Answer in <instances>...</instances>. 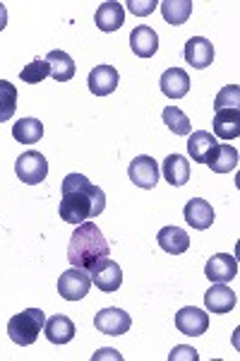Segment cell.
<instances>
[{
    "instance_id": "1",
    "label": "cell",
    "mask_w": 240,
    "mask_h": 361,
    "mask_svg": "<svg viewBox=\"0 0 240 361\" xmlns=\"http://www.w3.org/2000/svg\"><path fill=\"white\" fill-rule=\"evenodd\" d=\"M63 200H61V219L68 224H82L94 219L106 209V193L94 185L82 173H68L63 178Z\"/></svg>"
},
{
    "instance_id": "2",
    "label": "cell",
    "mask_w": 240,
    "mask_h": 361,
    "mask_svg": "<svg viewBox=\"0 0 240 361\" xmlns=\"http://www.w3.org/2000/svg\"><path fill=\"white\" fill-rule=\"evenodd\" d=\"M110 248L108 241L103 238L101 229L94 222H82L77 224L75 234L70 236V246H68V260L72 267L89 272L94 265L101 263L103 258H108Z\"/></svg>"
},
{
    "instance_id": "3",
    "label": "cell",
    "mask_w": 240,
    "mask_h": 361,
    "mask_svg": "<svg viewBox=\"0 0 240 361\" xmlns=\"http://www.w3.org/2000/svg\"><path fill=\"white\" fill-rule=\"evenodd\" d=\"M46 325V316L41 308H27V311L17 313L8 320V335L15 345L20 347H29L37 342L39 333Z\"/></svg>"
},
{
    "instance_id": "4",
    "label": "cell",
    "mask_w": 240,
    "mask_h": 361,
    "mask_svg": "<svg viewBox=\"0 0 240 361\" xmlns=\"http://www.w3.org/2000/svg\"><path fill=\"white\" fill-rule=\"evenodd\" d=\"M91 287V277L87 275V270H80V267H70V270L63 272L58 277V294L68 301H80L89 294Z\"/></svg>"
},
{
    "instance_id": "5",
    "label": "cell",
    "mask_w": 240,
    "mask_h": 361,
    "mask_svg": "<svg viewBox=\"0 0 240 361\" xmlns=\"http://www.w3.org/2000/svg\"><path fill=\"white\" fill-rule=\"evenodd\" d=\"M15 171L20 180H25L27 185H37L49 176V161H46V157L41 152H25L17 157Z\"/></svg>"
},
{
    "instance_id": "6",
    "label": "cell",
    "mask_w": 240,
    "mask_h": 361,
    "mask_svg": "<svg viewBox=\"0 0 240 361\" xmlns=\"http://www.w3.org/2000/svg\"><path fill=\"white\" fill-rule=\"evenodd\" d=\"M89 277H91V282L96 284L101 292H106V294L118 292L120 284H122L120 265L115 263V260H110V258H103L101 263L94 265L91 270H89Z\"/></svg>"
},
{
    "instance_id": "7",
    "label": "cell",
    "mask_w": 240,
    "mask_h": 361,
    "mask_svg": "<svg viewBox=\"0 0 240 361\" xmlns=\"http://www.w3.org/2000/svg\"><path fill=\"white\" fill-rule=\"evenodd\" d=\"M94 325H96L99 333L110 335V337H118L125 335L132 325V318L127 316L122 308H103L94 316Z\"/></svg>"
},
{
    "instance_id": "8",
    "label": "cell",
    "mask_w": 240,
    "mask_h": 361,
    "mask_svg": "<svg viewBox=\"0 0 240 361\" xmlns=\"http://www.w3.org/2000/svg\"><path fill=\"white\" fill-rule=\"evenodd\" d=\"M236 275H238V260H236V255H231V253H216L207 260V265H204V277L214 284L216 282L226 284V282H231V279H236Z\"/></svg>"
},
{
    "instance_id": "9",
    "label": "cell",
    "mask_w": 240,
    "mask_h": 361,
    "mask_svg": "<svg viewBox=\"0 0 240 361\" xmlns=\"http://www.w3.org/2000/svg\"><path fill=\"white\" fill-rule=\"evenodd\" d=\"M127 173H130V180L137 185V188L151 190V188H156V183H159V164H156V161L147 154L134 157V159L130 161Z\"/></svg>"
},
{
    "instance_id": "10",
    "label": "cell",
    "mask_w": 240,
    "mask_h": 361,
    "mask_svg": "<svg viewBox=\"0 0 240 361\" xmlns=\"http://www.w3.org/2000/svg\"><path fill=\"white\" fill-rule=\"evenodd\" d=\"M175 328L183 335L200 337L209 330V316L195 306H185V308H180L178 316H175Z\"/></svg>"
},
{
    "instance_id": "11",
    "label": "cell",
    "mask_w": 240,
    "mask_h": 361,
    "mask_svg": "<svg viewBox=\"0 0 240 361\" xmlns=\"http://www.w3.org/2000/svg\"><path fill=\"white\" fill-rule=\"evenodd\" d=\"M118 82H120V75L113 66H96L89 73V90L96 97L113 94Z\"/></svg>"
},
{
    "instance_id": "12",
    "label": "cell",
    "mask_w": 240,
    "mask_h": 361,
    "mask_svg": "<svg viewBox=\"0 0 240 361\" xmlns=\"http://www.w3.org/2000/svg\"><path fill=\"white\" fill-rule=\"evenodd\" d=\"M185 61L190 63L192 68L204 70L214 63V46L209 39L204 37H192L190 42L185 44Z\"/></svg>"
},
{
    "instance_id": "13",
    "label": "cell",
    "mask_w": 240,
    "mask_h": 361,
    "mask_svg": "<svg viewBox=\"0 0 240 361\" xmlns=\"http://www.w3.org/2000/svg\"><path fill=\"white\" fill-rule=\"evenodd\" d=\"M183 214H185V222L190 224L192 229L204 231L214 224V209L207 200H202V197H192V200H187Z\"/></svg>"
},
{
    "instance_id": "14",
    "label": "cell",
    "mask_w": 240,
    "mask_h": 361,
    "mask_svg": "<svg viewBox=\"0 0 240 361\" xmlns=\"http://www.w3.org/2000/svg\"><path fill=\"white\" fill-rule=\"evenodd\" d=\"M94 22L101 32H118L125 22V8L115 0H108V3H101L96 8V15H94Z\"/></svg>"
},
{
    "instance_id": "15",
    "label": "cell",
    "mask_w": 240,
    "mask_h": 361,
    "mask_svg": "<svg viewBox=\"0 0 240 361\" xmlns=\"http://www.w3.org/2000/svg\"><path fill=\"white\" fill-rule=\"evenodd\" d=\"M130 49L134 51V56L151 58L159 51V37H156V32L151 27L139 25V27H134L130 34Z\"/></svg>"
},
{
    "instance_id": "16",
    "label": "cell",
    "mask_w": 240,
    "mask_h": 361,
    "mask_svg": "<svg viewBox=\"0 0 240 361\" xmlns=\"http://www.w3.org/2000/svg\"><path fill=\"white\" fill-rule=\"evenodd\" d=\"M236 304H238L236 292L228 289L226 284L216 282L214 287L204 294V306H207V311H212V313H231L233 308H236Z\"/></svg>"
},
{
    "instance_id": "17",
    "label": "cell",
    "mask_w": 240,
    "mask_h": 361,
    "mask_svg": "<svg viewBox=\"0 0 240 361\" xmlns=\"http://www.w3.org/2000/svg\"><path fill=\"white\" fill-rule=\"evenodd\" d=\"M161 92L168 99H183L190 92V78L183 68H168L159 80Z\"/></svg>"
},
{
    "instance_id": "18",
    "label": "cell",
    "mask_w": 240,
    "mask_h": 361,
    "mask_svg": "<svg viewBox=\"0 0 240 361\" xmlns=\"http://www.w3.org/2000/svg\"><path fill=\"white\" fill-rule=\"evenodd\" d=\"M240 135V109H219L214 114V137L236 140Z\"/></svg>"
},
{
    "instance_id": "19",
    "label": "cell",
    "mask_w": 240,
    "mask_h": 361,
    "mask_svg": "<svg viewBox=\"0 0 240 361\" xmlns=\"http://www.w3.org/2000/svg\"><path fill=\"white\" fill-rule=\"evenodd\" d=\"M238 161L240 157L233 145H216L207 157V164L212 166L214 173H231L238 166Z\"/></svg>"
},
{
    "instance_id": "20",
    "label": "cell",
    "mask_w": 240,
    "mask_h": 361,
    "mask_svg": "<svg viewBox=\"0 0 240 361\" xmlns=\"http://www.w3.org/2000/svg\"><path fill=\"white\" fill-rule=\"evenodd\" d=\"M44 333L49 337V342H53V345H68L75 337V323L68 316H63V313H56L53 318L46 320Z\"/></svg>"
},
{
    "instance_id": "21",
    "label": "cell",
    "mask_w": 240,
    "mask_h": 361,
    "mask_svg": "<svg viewBox=\"0 0 240 361\" xmlns=\"http://www.w3.org/2000/svg\"><path fill=\"white\" fill-rule=\"evenodd\" d=\"M156 241H159V246L171 255H180L190 248V236H187V231L180 229V226H163L159 231V236H156Z\"/></svg>"
},
{
    "instance_id": "22",
    "label": "cell",
    "mask_w": 240,
    "mask_h": 361,
    "mask_svg": "<svg viewBox=\"0 0 240 361\" xmlns=\"http://www.w3.org/2000/svg\"><path fill=\"white\" fill-rule=\"evenodd\" d=\"M163 178L171 185H185L190 180V161L185 159L183 154H168L163 159Z\"/></svg>"
},
{
    "instance_id": "23",
    "label": "cell",
    "mask_w": 240,
    "mask_h": 361,
    "mask_svg": "<svg viewBox=\"0 0 240 361\" xmlns=\"http://www.w3.org/2000/svg\"><path fill=\"white\" fill-rule=\"evenodd\" d=\"M216 145L219 142H216V137L212 135V133L195 130L190 135V140H187V152H190L192 161H197V164H207V157Z\"/></svg>"
},
{
    "instance_id": "24",
    "label": "cell",
    "mask_w": 240,
    "mask_h": 361,
    "mask_svg": "<svg viewBox=\"0 0 240 361\" xmlns=\"http://www.w3.org/2000/svg\"><path fill=\"white\" fill-rule=\"evenodd\" d=\"M46 63L51 68V78L58 80V82H68V80L75 78V61L65 51H51L46 56Z\"/></svg>"
},
{
    "instance_id": "25",
    "label": "cell",
    "mask_w": 240,
    "mask_h": 361,
    "mask_svg": "<svg viewBox=\"0 0 240 361\" xmlns=\"http://www.w3.org/2000/svg\"><path fill=\"white\" fill-rule=\"evenodd\" d=\"M161 13H163V20L173 27H180L190 20L192 15V0H163L159 5Z\"/></svg>"
},
{
    "instance_id": "26",
    "label": "cell",
    "mask_w": 240,
    "mask_h": 361,
    "mask_svg": "<svg viewBox=\"0 0 240 361\" xmlns=\"http://www.w3.org/2000/svg\"><path fill=\"white\" fill-rule=\"evenodd\" d=\"M13 137L22 145H34L44 137V123L39 118H20L13 126Z\"/></svg>"
},
{
    "instance_id": "27",
    "label": "cell",
    "mask_w": 240,
    "mask_h": 361,
    "mask_svg": "<svg viewBox=\"0 0 240 361\" xmlns=\"http://www.w3.org/2000/svg\"><path fill=\"white\" fill-rule=\"evenodd\" d=\"M17 111V87L8 80H0V123L10 121Z\"/></svg>"
},
{
    "instance_id": "28",
    "label": "cell",
    "mask_w": 240,
    "mask_h": 361,
    "mask_svg": "<svg viewBox=\"0 0 240 361\" xmlns=\"http://www.w3.org/2000/svg\"><path fill=\"white\" fill-rule=\"evenodd\" d=\"M163 123H166L168 130H173L175 135H190L192 130V123L190 118L180 111L178 106H166L163 109Z\"/></svg>"
},
{
    "instance_id": "29",
    "label": "cell",
    "mask_w": 240,
    "mask_h": 361,
    "mask_svg": "<svg viewBox=\"0 0 240 361\" xmlns=\"http://www.w3.org/2000/svg\"><path fill=\"white\" fill-rule=\"evenodd\" d=\"M51 75V68H49V63L46 61H32L29 66L22 68V73H20V80L22 82H27V85H39L41 80H46Z\"/></svg>"
},
{
    "instance_id": "30",
    "label": "cell",
    "mask_w": 240,
    "mask_h": 361,
    "mask_svg": "<svg viewBox=\"0 0 240 361\" xmlns=\"http://www.w3.org/2000/svg\"><path fill=\"white\" fill-rule=\"evenodd\" d=\"M238 104H240V87L226 85L214 99V111H219V109H238Z\"/></svg>"
},
{
    "instance_id": "31",
    "label": "cell",
    "mask_w": 240,
    "mask_h": 361,
    "mask_svg": "<svg viewBox=\"0 0 240 361\" xmlns=\"http://www.w3.org/2000/svg\"><path fill=\"white\" fill-rule=\"evenodd\" d=\"M127 8H130L132 15L144 17V15L154 13V8H159V3H156V0H130V3H127Z\"/></svg>"
},
{
    "instance_id": "32",
    "label": "cell",
    "mask_w": 240,
    "mask_h": 361,
    "mask_svg": "<svg viewBox=\"0 0 240 361\" xmlns=\"http://www.w3.org/2000/svg\"><path fill=\"white\" fill-rule=\"evenodd\" d=\"M180 359H187V361H197L200 359V354L195 352L192 347H185V345H180V347H173V352L168 354V361H180Z\"/></svg>"
},
{
    "instance_id": "33",
    "label": "cell",
    "mask_w": 240,
    "mask_h": 361,
    "mask_svg": "<svg viewBox=\"0 0 240 361\" xmlns=\"http://www.w3.org/2000/svg\"><path fill=\"white\" fill-rule=\"evenodd\" d=\"M99 359H115V361H122V354H120V352H115V349H99V352L91 357V361H99Z\"/></svg>"
},
{
    "instance_id": "34",
    "label": "cell",
    "mask_w": 240,
    "mask_h": 361,
    "mask_svg": "<svg viewBox=\"0 0 240 361\" xmlns=\"http://www.w3.org/2000/svg\"><path fill=\"white\" fill-rule=\"evenodd\" d=\"M5 27H8V8L0 3V32H3Z\"/></svg>"
}]
</instances>
